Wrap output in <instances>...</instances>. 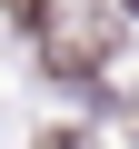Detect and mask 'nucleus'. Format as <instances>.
I'll return each instance as SVG.
<instances>
[{
    "label": "nucleus",
    "mask_w": 139,
    "mask_h": 149,
    "mask_svg": "<svg viewBox=\"0 0 139 149\" xmlns=\"http://www.w3.org/2000/svg\"><path fill=\"white\" fill-rule=\"evenodd\" d=\"M40 149H90V139H80V129H50V139H40Z\"/></svg>",
    "instance_id": "nucleus-1"
}]
</instances>
